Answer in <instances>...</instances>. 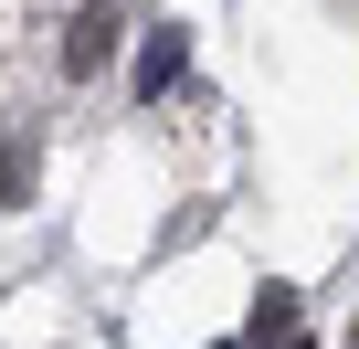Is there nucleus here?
<instances>
[{"label": "nucleus", "instance_id": "1", "mask_svg": "<svg viewBox=\"0 0 359 349\" xmlns=\"http://www.w3.org/2000/svg\"><path fill=\"white\" fill-rule=\"evenodd\" d=\"M64 64L74 74H106L116 64V0H85V11L64 22Z\"/></svg>", "mask_w": 359, "mask_h": 349}, {"label": "nucleus", "instance_id": "2", "mask_svg": "<svg viewBox=\"0 0 359 349\" xmlns=\"http://www.w3.org/2000/svg\"><path fill=\"white\" fill-rule=\"evenodd\" d=\"M180 64H191V43H180V22H158V32L137 43V96H169V85H180Z\"/></svg>", "mask_w": 359, "mask_h": 349}, {"label": "nucleus", "instance_id": "3", "mask_svg": "<svg viewBox=\"0 0 359 349\" xmlns=\"http://www.w3.org/2000/svg\"><path fill=\"white\" fill-rule=\"evenodd\" d=\"M32 191V127H0V202Z\"/></svg>", "mask_w": 359, "mask_h": 349}, {"label": "nucleus", "instance_id": "4", "mask_svg": "<svg viewBox=\"0 0 359 349\" xmlns=\"http://www.w3.org/2000/svg\"><path fill=\"white\" fill-rule=\"evenodd\" d=\"M285 328H296V296L264 286V296H254V338H285Z\"/></svg>", "mask_w": 359, "mask_h": 349}, {"label": "nucleus", "instance_id": "5", "mask_svg": "<svg viewBox=\"0 0 359 349\" xmlns=\"http://www.w3.org/2000/svg\"><path fill=\"white\" fill-rule=\"evenodd\" d=\"M296 349H306V338H296Z\"/></svg>", "mask_w": 359, "mask_h": 349}]
</instances>
